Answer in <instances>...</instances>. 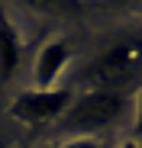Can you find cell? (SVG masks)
<instances>
[{
    "mask_svg": "<svg viewBox=\"0 0 142 148\" xmlns=\"http://www.w3.org/2000/svg\"><path fill=\"white\" fill-rule=\"evenodd\" d=\"M74 103V90L68 87H52V90H23L16 93L10 106H7V116H13L16 122L29 129H39V126H52V122H61L65 113Z\"/></svg>",
    "mask_w": 142,
    "mask_h": 148,
    "instance_id": "obj_3",
    "label": "cell"
},
{
    "mask_svg": "<svg viewBox=\"0 0 142 148\" xmlns=\"http://www.w3.org/2000/svg\"><path fill=\"white\" fill-rule=\"evenodd\" d=\"M58 148H103V142H97V138H68Z\"/></svg>",
    "mask_w": 142,
    "mask_h": 148,
    "instance_id": "obj_6",
    "label": "cell"
},
{
    "mask_svg": "<svg viewBox=\"0 0 142 148\" xmlns=\"http://www.w3.org/2000/svg\"><path fill=\"white\" fill-rule=\"evenodd\" d=\"M116 148H139V142H132V138H129V142H120Z\"/></svg>",
    "mask_w": 142,
    "mask_h": 148,
    "instance_id": "obj_8",
    "label": "cell"
},
{
    "mask_svg": "<svg viewBox=\"0 0 142 148\" xmlns=\"http://www.w3.org/2000/svg\"><path fill=\"white\" fill-rule=\"evenodd\" d=\"M71 58H74V48H71L61 36L49 39L39 55H36V64H32V81H36V90H52L55 81L61 77V71L71 64Z\"/></svg>",
    "mask_w": 142,
    "mask_h": 148,
    "instance_id": "obj_4",
    "label": "cell"
},
{
    "mask_svg": "<svg viewBox=\"0 0 142 148\" xmlns=\"http://www.w3.org/2000/svg\"><path fill=\"white\" fill-rule=\"evenodd\" d=\"M23 32L16 29V23L10 19L7 7H0V84H7L13 74L19 71V61H23Z\"/></svg>",
    "mask_w": 142,
    "mask_h": 148,
    "instance_id": "obj_5",
    "label": "cell"
},
{
    "mask_svg": "<svg viewBox=\"0 0 142 148\" xmlns=\"http://www.w3.org/2000/svg\"><path fill=\"white\" fill-rule=\"evenodd\" d=\"M129 110V97L123 90H107V87H90L81 97H74L71 110L58 122V132L71 138H94L100 129L113 126L120 116Z\"/></svg>",
    "mask_w": 142,
    "mask_h": 148,
    "instance_id": "obj_1",
    "label": "cell"
},
{
    "mask_svg": "<svg viewBox=\"0 0 142 148\" xmlns=\"http://www.w3.org/2000/svg\"><path fill=\"white\" fill-rule=\"evenodd\" d=\"M142 68V36H126L120 42H113L107 52L97 58H90L81 77L90 87H107V90H123L126 81H132V74Z\"/></svg>",
    "mask_w": 142,
    "mask_h": 148,
    "instance_id": "obj_2",
    "label": "cell"
},
{
    "mask_svg": "<svg viewBox=\"0 0 142 148\" xmlns=\"http://www.w3.org/2000/svg\"><path fill=\"white\" fill-rule=\"evenodd\" d=\"M136 132L142 135V90L136 93Z\"/></svg>",
    "mask_w": 142,
    "mask_h": 148,
    "instance_id": "obj_7",
    "label": "cell"
},
{
    "mask_svg": "<svg viewBox=\"0 0 142 148\" xmlns=\"http://www.w3.org/2000/svg\"><path fill=\"white\" fill-rule=\"evenodd\" d=\"M139 148H142V145H139Z\"/></svg>",
    "mask_w": 142,
    "mask_h": 148,
    "instance_id": "obj_9",
    "label": "cell"
}]
</instances>
